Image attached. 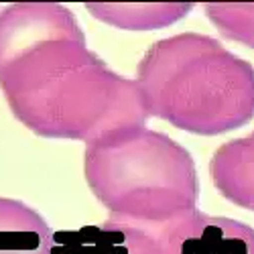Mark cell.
<instances>
[{
    "instance_id": "1",
    "label": "cell",
    "mask_w": 254,
    "mask_h": 254,
    "mask_svg": "<svg viewBox=\"0 0 254 254\" xmlns=\"http://www.w3.org/2000/svg\"><path fill=\"white\" fill-rule=\"evenodd\" d=\"M0 90L14 118L43 138L92 144L151 116L136 79L90 51L75 14L55 2L0 10Z\"/></svg>"
},
{
    "instance_id": "2",
    "label": "cell",
    "mask_w": 254,
    "mask_h": 254,
    "mask_svg": "<svg viewBox=\"0 0 254 254\" xmlns=\"http://www.w3.org/2000/svg\"><path fill=\"white\" fill-rule=\"evenodd\" d=\"M136 83L151 116L191 134H224L254 118V67L207 35L179 33L153 43Z\"/></svg>"
},
{
    "instance_id": "3",
    "label": "cell",
    "mask_w": 254,
    "mask_h": 254,
    "mask_svg": "<svg viewBox=\"0 0 254 254\" xmlns=\"http://www.w3.org/2000/svg\"><path fill=\"white\" fill-rule=\"evenodd\" d=\"M83 173L110 220L161 228L197 209L193 157L173 138L146 126L86 144Z\"/></svg>"
},
{
    "instance_id": "4",
    "label": "cell",
    "mask_w": 254,
    "mask_h": 254,
    "mask_svg": "<svg viewBox=\"0 0 254 254\" xmlns=\"http://www.w3.org/2000/svg\"><path fill=\"white\" fill-rule=\"evenodd\" d=\"M177 220L161 228L106 220L102 224L59 230L53 232L51 254H177Z\"/></svg>"
},
{
    "instance_id": "5",
    "label": "cell",
    "mask_w": 254,
    "mask_h": 254,
    "mask_svg": "<svg viewBox=\"0 0 254 254\" xmlns=\"http://www.w3.org/2000/svg\"><path fill=\"white\" fill-rule=\"evenodd\" d=\"M177 254H254V228L203 211H189L175 222Z\"/></svg>"
},
{
    "instance_id": "6",
    "label": "cell",
    "mask_w": 254,
    "mask_h": 254,
    "mask_svg": "<svg viewBox=\"0 0 254 254\" xmlns=\"http://www.w3.org/2000/svg\"><path fill=\"white\" fill-rule=\"evenodd\" d=\"M209 175L228 201L254 211V132L222 144L209 161Z\"/></svg>"
},
{
    "instance_id": "7",
    "label": "cell",
    "mask_w": 254,
    "mask_h": 254,
    "mask_svg": "<svg viewBox=\"0 0 254 254\" xmlns=\"http://www.w3.org/2000/svg\"><path fill=\"white\" fill-rule=\"evenodd\" d=\"M53 230L27 203L0 197V254H51Z\"/></svg>"
},
{
    "instance_id": "8",
    "label": "cell",
    "mask_w": 254,
    "mask_h": 254,
    "mask_svg": "<svg viewBox=\"0 0 254 254\" xmlns=\"http://www.w3.org/2000/svg\"><path fill=\"white\" fill-rule=\"evenodd\" d=\"M92 16L102 23L126 31H155L181 20L191 12L193 4L165 2V4H86Z\"/></svg>"
},
{
    "instance_id": "9",
    "label": "cell",
    "mask_w": 254,
    "mask_h": 254,
    "mask_svg": "<svg viewBox=\"0 0 254 254\" xmlns=\"http://www.w3.org/2000/svg\"><path fill=\"white\" fill-rule=\"evenodd\" d=\"M207 18L226 39L254 49V4L214 2L203 6Z\"/></svg>"
}]
</instances>
